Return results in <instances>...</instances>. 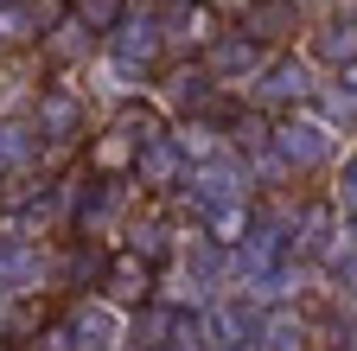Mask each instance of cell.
I'll list each match as a JSON object with an SVG mask.
<instances>
[{"instance_id":"cell-1","label":"cell","mask_w":357,"mask_h":351,"mask_svg":"<svg viewBox=\"0 0 357 351\" xmlns=\"http://www.w3.org/2000/svg\"><path fill=\"white\" fill-rule=\"evenodd\" d=\"M268 147L287 160V172H294V179H312V172H326V166L351 147V135H344V128H332V121L312 109V103H300V109L268 115Z\"/></svg>"},{"instance_id":"cell-2","label":"cell","mask_w":357,"mask_h":351,"mask_svg":"<svg viewBox=\"0 0 357 351\" xmlns=\"http://www.w3.org/2000/svg\"><path fill=\"white\" fill-rule=\"evenodd\" d=\"M26 115H32V128H38V141H45V154H52V160H64L70 147H83V135L96 128V109L83 103V90H77L70 77L38 83L32 103H26Z\"/></svg>"},{"instance_id":"cell-3","label":"cell","mask_w":357,"mask_h":351,"mask_svg":"<svg viewBox=\"0 0 357 351\" xmlns=\"http://www.w3.org/2000/svg\"><path fill=\"white\" fill-rule=\"evenodd\" d=\"M141 204V186L128 179H83V192H77V204H70V237H89V243H109L115 249V237H121V224H128V211Z\"/></svg>"},{"instance_id":"cell-4","label":"cell","mask_w":357,"mask_h":351,"mask_svg":"<svg viewBox=\"0 0 357 351\" xmlns=\"http://www.w3.org/2000/svg\"><path fill=\"white\" fill-rule=\"evenodd\" d=\"M312 77H319V70H312L294 45H281V52H268V58H261V70L243 83V103H249V109H261V115L300 109V103L312 96Z\"/></svg>"},{"instance_id":"cell-5","label":"cell","mask_w":357,"mask_h":351,"mask_svg":"<svg viewBox=\"0 0 357 351\" xmlns=\"http://www.w3.org/2000/svg\"><path fill=\"white\" fill-rule=\"evenodd\" d=\"M147 77H153V70H134V64H121L115 52H102V45L70 70V83L83 90V103L96 109V115H109V109H121V103H134V96H147Z\"/></svg>"},{"instance_id":"cell-6","label":"cell","mask_w":357,"mask_h":351,"mask_svg":"<svg viewBox=\"0 0 357 351\" xmlns=\"http://www.w3.org/2000/svg\"><path fill=\"white\" fill-rule=\"evenodd\" d=\"M147 103H153L160 115H223V103H230V96L211 83V70H204L198 58H178L160 83L147 77Z\"/></svg>"},{"instance_id":"cell-7","label":"cell","mask_w":357,"mask_h":351,"mask_svg":"<svg viewBox=\"0 0 357 351\" xmlns=\"http://www.w3.org/2000/svg\"><path fill=\"white\" fill-rule=\"evenodd\" d=\"M45 294H52V243L0 237V300H45Z\"/></svg>"},{"instance_id":"cell-8","label":"cell","mask_w":357,"mask_h":351,"mask_svg":"<svg viewBox=\"0 0 357 351\" xmlns=\"http://www.w3.org/2000/svg\"><path fill=\"white\" fill-rule=\"evenodd\" d=\"M64 332H70L77 351H128V306L83 287L70 300V313H64Z\"/></svg>"},{"instance_id":"cell-9","label":"cell","mask_w":357,"mask_h":351,"mask_svg":"<svg viewBox=\"0 0 357 351\" xmlns=\"http://www.w3.org/2000/svg\"><path fill=\"white\" fill-rule=\"evenodd\" d=\"M102 52H115L121 64H134V70H153V64H166V45H160V13H153V0H128V13L96 38Z\"/></svg>"},{"instance_id":"cell-10","label":"cell","mask_w":357,"mask_h":351,"mask_svg":"<svg viewBox=\"0 0 357 351\" xmlns=\"http://www.w3.org/2000/svg\"><path fill=\"white\" fill-rule=\"evenodd\" d=\"M261 58H268V45H255L249 32H236V26H217L211 32V45L198 52V64L211 70V83L223 96H243V83L261 70Z\"/></svg>"},{"instance_id":"cell-11","label":"cell","mask_w":357,"mask_h":351,"mask_svg":"<svg viewBox=\"0 0 357 351\" xmlns=\"http://www.w3.org/2000/svg\"><path fill=\"white\" fill-rule=\"evenodd\" d=\"M153 13H160V45H166L172 64L178 58H198L211 45V32L223 26L211 13V0H153Z\"/></svg>"},{"instance_id":"cell-12","label":"cell","mask_w":357,"mask_h":351,"mask_svg":"<svg viewBox=\"0 0 357 351\" xmlns=\"http://www.w3.org/2000/svg\"><path fill=\"white\" fill-rule=\"evenodd\" d=\"M300 58L312 70H338L357 64V13H312L300 26Z\"/></svg>"},{"instance_id":"cell-13","label":"cell","mask_w":357,"mask_h":351,"mask_svg":"<svg viewBox=\"0 0 357 351\" xmlns=\"http://www.w3.org/2000/svg\"><path fill=\"white\" fill-rule=\"evenodd\" d=\"M45 166H52V154H45L32 115L7 109V115H0V179L13 186V179H32V172H45Z\"/></svg>"},{"instance_id":"cell-14","label":"cell","mask_w":357,"mask_h":351,"mask_svg":"<svg viewBox=\"0 0 357 351\" xmlns=\"http://www.w3.org/2000/svg\"><path fill=\"white\" fill-rule=\"evenodd\" d=\"M178 172H185V160H178V147L166 141V128L147 135L141 147H134V160H128V179L141 186V198H172L178 192Z\"/></svg>"},{"instance_id":"cell-15","label":"cell","mask_w":357,"mask_h":351,"mask_svg":"<svg viewBox=\"0 0 357 351\" xmlns=\"http://www.w3.org/2000/svg\"><path fill=\"white\" fill-rule=\"evenodd\" d=\"M89 52H96V32H89V26L70 13V0H64V13L38 32V58H45V70H52V77H70Z\"/></svg>"},{"instance_id":"cell-16","label":"cell","mask_w":357,"mask_h":351,"mask_svg":"<svg viewBox=\"0 0 357 351\" xmlns=\"http://www.w3.org/2000/svg\"><path fill=\"white\" fill-rule=\"evenodd\" d=\"M249 351H312V326H306V306L281 300V306H255V326H249Z\"/></svg>"},{"instance_id":"cell-17","label":"cell","mask_w":357,"mask_h":351,"mask_svg":"<svg viewBox=\"0 0 357 351\" xmlns=\"http://www.w3.org/2000/svg\"><path fill=\"white\" fill-rule=\"evenodd\" d=\"M236 32H249L255 45H268V52H281V45H294L300 38V26H306V13L294 7V0H249V7L230 20Z\"/></svg>"},{"instance_id":"cell-18","label":"cell","mask_w":357,"mask_h":351,"mask_svg":"<svg viewBox=\"0 0 357 351\" xmlns=\"http://www.w3.org/2000/svg\"><path fill=\"white\" fill-rule=\"evenodd\" d=\"M96 294H109L115 306H141V300L153 294V262L128 255V249L115 243V249H109V262H102V275H96Z\"/></svg>"},{"instance_id":"cell-19","label":"cell","mask_w":357,"mask_h":351,"mask_svg":"<svg viewBox=\"0 0 357 351\" xmlns=\"http://www.w3.org/2000/svg\"><path fill=\"white\" fill-rule=\"evenodd\" d=\"M102 262H109V243H89V237H70L64 249H52V294H83V287H96L102 275Z\"/></svg>"},{"instance_id":"cell-20","label":"cell","mask_w":357,"mask_h":351,"mask_svg":"<svg viewBox=\"0 0 357 351\" xmlns=\"http://www.w3.org/2000/svg\"><path fill=\"white\" fill-rule=\"evenodd\" d=\"M312 109H319L332 128H344L351 135V121H357V64H338V70H319L312 77Z\"/></svg>"},{"instance_id":"cell-21","label":"cell","mask_w":357,"mask_h":351,"mask_svg":"<svg viewBox=\"0 0 357 351\" xmlns=\"http://www.w3.org/2000/svg\"><path fill=\"white\" fill-rule=\"evenodd\" d=\"M178 306H166V300H141V306H128V351H166L172 338H178Z\"/></svg>"},{"instance_id":"cell-22","label":"cell","mask_w":357,"mask_h":351,"mask_svg":"<svg viewBox=\"0 0 357 351\" xmlns=\"http://www.w3.org/2000/svg\"><path fill=\"white\" fill-rule=\"evenodd\" d=\"M166 141L178 147V160H204L217 147H230L223 141V115H166Z\"/></svg>"},{"instance_id":"cell-23","label":"cell","mask_w":357,"mask_h":351,"mask_svg":"<svg viewBox=\"0 0 357 351\" xmlns=\"http://www.w3.org/2000/svg\"><path fill=\"white\" fill-rule=\"evenodd\" d=\"M45 32L38 0H0V52H32Z\"/></svg>"},{"instance_id":"cell-24","label":"cell","mask_w":357,"mask_h":351,"mask_svg":"<svg viewBox=\"0 0 357 351\" xmlns=\"http://www.w3.org/2000/svg\"><path fill=\"white\" fill-rule=\"evenodd\" d=\"M32 90H38V58L32 52H0V115L26 109Z\"/></svg>"},{"instance_id":"cell-25","label":"cell","mask_w":357,"mask_h":351,"mask_svg":"<svg viewBox=\"0 0 357 351\" xmlns=\"http://www.w3.org/2000/svg\"><path fill=\"white\" fill-rule=\"evenodd\" d=\"M185 224H198L211 243H236V237L249 230V198H236V204H211V211L185 217Z\"/></svg>"},{"instance_id":"cell-26","label":"cell","mask_w":357,"mask_h":351,"mask_svg":"<svg viewBox=\"0 0 357 351\" xmlns=\"http://www.w3.org/2000/svg\"><path fill=\"white\" fill-rule=\"evenodd\" d=\"M326 172H332V186H326V204H332L338 217H351V204H357V160H351V147H344V154H338Z\"/></svg>"},{"instance_id":"cell-27","label":"cell","mask_w":357,"mask_h":351,"mask_svg":"<svg viewBox=\"0 0 357 351\" xmlns=\"http://www.w3.org/2000/svg\"><path fill=\"white\" fill-rule=\"evenodd\" d=\"M70 13H77V20L89 26V32L102 38V32H109V26H115V20L128 13V0H70Z\"/></svg>"},{"instance_id":"cell-28","label":"cell","mask_w":357,"mask_h":351,"mask_svg":"<svg viewBox=\"0 0 357 351\" xmlns=\"http://www.w3.org/2000/svg\"><path fill=\"white\" fill-rule=\"evenodd\" d=\"M32 351H77V345H70V332H64V320H52V326H45V320H38V326H32Z\"/></svg>"},{"instance_id":"cell-29","label":"cell","mask_w":357,"mask_h":351,"mask_svg":"<svg viewBox=\"0 0 357 351\" xmlns=\"http://www.w3.org/2000/svg\"><path fill=\"white\" fill-rule=\"evenodd\" d=\"M294 7L312 20V13H357V0H294Z\"/></svg>"},{"instance_id":"cell-30","label":"cell","mask_w":357,"mask_h":351,"mask_svg":"<svg viewBox=\"0 0 357 351\" xmlns=\"http://www.w3.org/2000/svg\"><path fill=\"white\" fill-rule=\"evenodd\" d=\"M0 198H7V179H0Z\"/></svg>"}]
</instances>
